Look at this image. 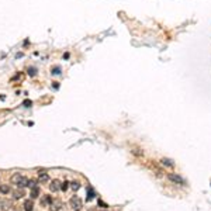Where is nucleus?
Here are the masks:
<instances>
[{
	"label": "nucleus",
	"mask_w": 211,
	"mask_h": 211,
	"mask_svg": "<svg viewBox=\"0 0 211 211\" xmlns=\"http://www.w3.org/2000/svg\"><path fill=\"white\" fill-rule=\"evenodd\" d=\"M21 177H23V175H20V173H16V175L11 176V183L13 185H18L21 180Z\"/></svg>",
	"instance_id": "6e6552de"
},
{
	"label": "nucleus",
	"mask_w": 211,
	"mask_h": 211,
	"mask_svg": "<svg viewBox=\"0 0 211 211\" xmlns=\"http://www.w3.org/2000/svg\"><path fill=\"white\" fill-rule=\"evenodd\" d=\"M54 87H55V89H58V87H59V85H58V82H56V83H54Z\"/></svg>",
	"instance_id": "b1692460"
},
{
	"label": "nucleus",
	"mask_w": 211,
	"mask_h": 211,
	"mask_svg": "<svg viewBox=\"0 0 211 211\" xmlns=\"http://www.w3.org/2000/svg\"><path fill=\"white\" fill-rule=\"evenodd\" d=\"M24 211H33L34 210V201L33 198H30V200H26L24 201Z\"/></svg>",
	"instance_id": "0eeeda50"
},
{
	"label": "nucleus",
	"mask_w": 211,
	"mask_h": 211,
	"mask_svg": "<svg viewBox=\"0 0 211 211\" xmlns=\"http://www.w3.org/2000/svg\"><path fill=\"white\" fill-rule=\"evenodd\" d=\"M13 198L14 200H20V198H23L24 196H26V191H24V189H21V187H18V189H16V190H13Z\"/></svg>",
	"instance_id": "f03ea898"
},
{
	"label": "nucleus",
	"mask_w": 211,
	"mask_h": 211,
	"mask_svg": "<svg viewBox=\"0 0 211 211\" xmlns=\"http://www.w3.org/2000/svg\"><path fill=\"white\" fill-rule=\"evenodd\" d=\"M103 211H107V210H103Z\"/></svg>",
	"instance_id": "393cba45"
},
{
	"label": "nucleus",
	"mask_w": 211,
	"mask_h": 211,
	"mask_svg": "<svg viewBox=\"0 0 211 211\" xmlns=\"http://www.w3.org/2000/svg\"><path fill=\"white\" fill-rule=\"evenodd\" d=\"M0 207L3 208V210H7V208L10 207V203L9 201H0Z\"/></svg>",
	"instance_id": "f3484780"
},
{
	"label": "nucleus",
	"mask_w": 211,
	"mask_h": 211,
	"mask_svg": "<svg viewBox=\"0 0 211 211\" xmlns=\"http://www.w3.org/2000/svg\"><path fill=\"white\" fill-rule=\"evenodd\" d=\"M69 52H65V54H63V59H69Z\"/></svg>",
	"instance_id": "5701e85b"
},
{
	"label": "nucleus",
	"mask_w": 211,
	"mask_h": 211,
	"mask_svg": "<svg viewBox=\"0 0 211 211\" xmlns=\"http://www.w3.org/2000/svg\"><path fill=\"white\" fill-rule=\"evenodd\" d=\"M18 187H21V189H24V187H28V179L26 177V176H23L21 177V180H20V183H18Z\"/></svg>",
	"instance_id": "1a4fd4ad"
},
{
	"label": "nucleus",
	"mask_w": 211,
	"mask_h": 211,
	"mask_svg": "<svg viewBox=\"0 0 211 211\" xmlns=\"http://www.w3.org/2000/svg\"><path fill=\"white\" fill-rule=\"evenodd\" d=\"M50 207H51V211H59L61 207H62V201L59 198H56V200L52 198V203L50 204Z\"/></svg>",
	"instance_id": "7ed1b4c3"
},
{
	"label": "nucleus",
	"mask_w": 211,
	"mask_h": 211,
	"mask_svg": "<svg viewBox=\"0 0 211 211\" xmlns=\"http://www.w3.org/2000/svg\"><path fill=\"white\" fill-rule=\"evenodd\" d=\"M70 189H72L73 191H78L80 189V185H79V181H72V183H70V186H69Z\"/></svg>",
	"instance_id": "2eb2a0df"
},
{
	"label": "nucleus",
	"mask_w": 211,
	"mask_h": 211,
	"mask_svg": "<svg viewBox=\"0 0 211 211\" xmlns=\"http://www.w3.org/2000/svg\"><path fill=\"white\" fill-rule=\"evenodd\" d=\"M31 198H37V197H40V189H38V187H37V186H35V187H33V189H31Z\"/></svg>",
	"instance_id": "9d476101"
},
{
	"label": "nucleus",
	"mask_w": 211,
	"mask_h": 211,
	"mask_svg": "<svg viewBox=\"0 0 211 211\" xmlns=\"http://www.w3.org/2000/svg\"><path fill=\"white\" fill-rule=\"evenodd\" d=\"M37 183H38V180H35V179H34V180H28V187H35L37 186Z\"/></svg>",
	"instance_id": "6ab92c4d"
},
{
	"label": "nucleus",
	"mask_w": 211,
	"mask_h": 211,
	"mask_svg": "<svg viewBox=\"0 0 211 211\" xmlns=\"http://www.w3.org/2000/svg\"><path fill=\"white\" fill-rule=\"evenodd\" d=\"M162 163H163L165 166H169V168H173V166H175L173 161H170V159H168V158H163V159H162Z\"/></svg>",
	"instance_id": "f8f14e48"
},
{
	"label": "nucleus",
	"mask_w": 211,
	"mask_h": 211,
	"mask_svg": "<svg viewBox=\"0 0 211 211\" xmlns=\"http://www.w3.org/2000/svg\"><path fill=\"white\" fill-rule=\"evenodd\" d=\"M61 186H62V183H61V181L58 180V179H55V180L51 181V185H50V190H51V191H54V193H55V191H59V190H61Z\"/></svg>",
	"instance_id": "20e7f679"
},
{
	"label": "nucleus",
	"mask_w": 211,
	"mask_h": 211,
	"mask_svg": "<svg viewBox=\"0 0 211 211\" xmlns=\"http://www.w3.org/2000/svg\"><path fill=\"white\" fill-rule=\"evenodd\" d=\"M51 203H52V197H51V196H45V197L41 200V204L42 205H50Z\"/></svg>",
	"instance_id": "9b49d317"
},
{
	"label": "nucleus",
	"mask_w": 211,
	"mask_h": 211,
	"mask_svg": "<svg viewBox=\"0 0 211 211\" xmlns=\"http://www.w3.org/2000/svg\"><path fill=\"white\" fill-rule=\"evenodd\" d=\"M99 205H100V207H103V208L107 207V204H106L104 201H102V200H99Z\"/></svg>",
	"instance_id": "4be33fe9"
},
{
	"label": "nucleus",
	"mask_w": 211,
	"mask_h": 211,
	"mask_svg": "<svg viewBox=\"0 0 211 211\" xmlns=\"http://www.w3.org/2000/svg\"><path fill=\"white\" fill-rule=\"evenodd\" d=\"M61 70H62V69H61V66H54L52 72H51V73H52L54 76H55V75H61Z\"/></svg>",
	"instance_id": "dca6fc26"
},
{
	"label": "nucleus",
	"mask_w": 211,
	"mask_h": 211,
	"mask_svg": "<svg viewBox=\"0 0 211 211\" xmlns=\"http://www.w3.org/2000/svg\"><path fill=\"white\" fill-rule=\"evenodd\" d=\"M31 104H33V102H31V100H26V102L23 103V106H26V107H31Z\"/></svg>",
	"instance_id": "412c9836"
},
{
	"label": "nucleus",
	"mask_w": 211,
	"mask_h": 211,
	"mask_svg": "<svg viewBox=\"0 0 211 211\" xmlns=\"http://www.w3.org/2000/svg\"><path fill=\"white\" fill-rule=\"evenodd\" d=\"M0 191H2L3 194H7V193L10 191V186H7V185H0Z\"/></svg>",
	"instance_id": "4468645a"
},
{
	"label": "nucleus",
	"mask_w": 211,
	"mask_h": 211,
	"mask_svg": "<svg viewBox=\"0 0 211 211\" xmlns=\"http://www.w3.org/2000/svg\"><path fill=\"white\" fill-rule=\"evenodd\" d=\"M69 186H70V183H69V181H65V183H62V186H61V190L66 191V190H68V189H69Z\"/></svg>",
	"instance_id": "a211bd4d"
},
{
	"label": "nucleus",
	"mask_w": 211,
	"mask_h": 211,
	"mask_svg": "<svg viewBox=\"0 0 211 211\" xmlns=\"http://www.w3.org/2000/svg\"><path fill=\"white\" fill-rule=\"evenodd\" d=\"M168 179L172 181H175V183H179V185H181V183H185V180L180 177V176L175 175V173H170V175H168Z\"/></svg>",
	"instance_id": "423d86ee"
},
{
	"label": "nucleus",
	"mask_w": 211,
	"mask_h": 211,
	"mask_svg": "<svg viewBox=\"0 0 211 211\" xmlns=\"http://www.w3.org/2000/svg\"><path fill=\"white\" fill-rule=\"evenodd\" d=\"M70 207L73 208L75 211H79V210H82V207H83V201L80 200V197L79 196H72L70 197Z\"/></svg>",
	"instance_id": "f257e3e1"
},
{
	"label": "nucleus",
	"mask_w": 211,
	"mask_h": 211,
	"mask_svg": "<svg viewBox=\"0 0 211 211\" xmlns=\"http://www.w3.org/2000/svg\"><path fill=\"white\" fill-rule=\"evenodd\" d=\"M28 75H30V76H35L37 75V69H35V68H28Z\"/></svg>",
	"instance_id": "aec40b11"
},
{
	"label": "nucleus",
	"mask_w": 211,
	"mask_h": 211,
	"mask_svg": "<svg viewBox=\"0 0 211 211\" xmlns=\"http://www.w3.org/2000/svg\"><path fill=\"white\" fill-rule=\"evenodd\" d=\"M37 180L40 181V183H46V181L50 180V175L46 173V172H40L38 173V179Z\"/></svg>",
	"instance_id": "39448f33"
},
{
	"label": "nucleus",
	"mask_w": 211,
	"mask_h": 211,
	"mask_svg": "<svg viewBox=\"0 0 211 211\" xmlns=\"http://www.w3.org/2000/svg\"><path fill=\"white\" fill-rule=\"evenodd\" d=\"M0 201H2V200H0Z\"/></svg>",
	"instance_id": "a878e982"
},
{
	"label": "nucleus",
	"mask_w": 211,
	"mask_h": 211,
	"mask_svg": "<svg viewBox=\"0 0 211 211\" xmlns=\"http://www.w3.org/2000/svg\"><path fill=\"white\" fill-rule=\"evenodd\" d=\"M94 190H93V189H89V191H87V197H86V200L87 201H92L93 198H94Z\"/></svg>",
	"instance_id": "ddd939ff"
}]
</instances>
